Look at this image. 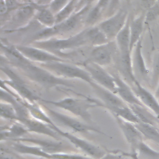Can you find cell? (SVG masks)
Here are the masks:
<instances>
[{"label":"cell","mask_w":159,"mask_h":159,"mask_svg":"<svg viewBox=\"0 0 159 159\" xmlns=\"http://www.w3.org/2000/svg\"><path fill=\"white\" fill-rule=\"evenodd\" d=\"M12 66L20 70L28 78L45 88L50 89L58 86H74L71 81L56 76L40 65L34 64L27 58Z\"/></svg>","instance_id":"obj_1"},{"label":"cell","mask_w":159,"mask_h":159,"mask_svg":"<svg viewBox=\"0 0 159 159\" xmlns=\"http://www.w3.org/2000/svg\"><path fill=\"white\" fill-rule=\"evenodd\" d=\"M87 45H89V43L86 37L84 29L77 34L66 39L52 37L44 40H35L32 43V46L47 50L60 57L64 53V51L75 50Z\"/></svg>","instance_id":"obj_2"},{"label":"cell","mask_w":159,"mask_h":159,"mask_svg":"<svg viewBox=\"0 0 159 159\" xmlns=\"http://www.w3.org/2000/svg\"><path fill=\"white\" fill-rule=\"evenodd\" d=\"M40 101L68 111L89 123L92 122L91 116L88 111L89 109L94 107H104L101 101L91 98H86L85 99L66 98L56 101L42 99Z\"/></svg>","instance_id":"obj_3"},{"label":"cell","mask_w":159,"mask_h":159,"mask_svg":"<svg viewBox=\"0 0 159 159\" xmlns=\"http://www.w3.org/2000/svg\"><path fill=\"white\" fill-rule=\"evenodd\" d=\"M92 6H88L75 12L70 17L61 22L39 32L35 37V41L55 37V35L69 33L76 29L83 23L84 24L85 16Z\"/></svg>","instance_id":"obj_4"},{"label":"cell","mask_w":159,"mask_h":159,"mask_svg":"<svg viewBox=\"0 0 159 159\" xmlns=\"http://www.w3.org/2000/svg\"><path fill=\"white\" fill-rule=\"evenodd\" d=\"M39 65L61 78L82 80L91 86L95 83L89 73L84 68L69 61H51L39 63Z\"/></svg>","instance_id":"obj_5"},{"label":"cell","mask_w":159,"mask_h":159,"mask_svg":"<svg viewBox=\"0 0 159 159\" xmlns=\"http://www.w3.org/2000/svg\"><path fill=\"white\" fill-rule=\"evenodd\" d=\"M1 70L9 78L7 80H1V83L13 89L24 100L30 103L36 104L37 101H41L42 98L32 91L26 84L23 79L11 68L1 64Z\"/></svg>","instance_id":"obj_6"},{"label":"cell","mask_w":159,"mask_h":159,"mask_svg":"<svg viewBox=\"0 0 159 159\" xmlns=\"http://www.w3.org/2000/svg\"><path fill=\"white\" fill-rule=\"evenodd\" d=\"M129 17V15L127 10L120 9L113 15L99 22L97 25L106 35L109 41H112L124 27Z\"/></svg>","instance_id":"obj_7"},{"label":"cell","mask_w":159,"mask_h":159,"mask_svg":"<svg viewBox=\"0 0 159 159\" xmlns=\"http://www.w3.org/2000/svg\"><path fill=\"white\" fill-rule=\"evenodd\" d=\"M43 107L46 111V113L55 124H59L66 126L75 132L86 133L92 131L103 135L104 134L100 130L91 125L84 124V123L81 122V121L77 120L75 118L52 110L46 106H44Z\"/></svg>","instance_id":"obj_8"},{"label":"cell","mask_w":159,"mask_h":159,"mask_svg":"<svg viewBox=\"0 0 159 159\" xmlns=\"http://www.w3.org/2000/svg\"><path fill=\"white\" fill-rule=\"evenodd\" d=\"M49 125L61 137L67 139L76 148L84 152L91 158L94 159H100L106 154V152L101 148L68 132L63 131L53 122Z\"/></svg>","instance_id":"obj_9"},{"label":"cell","mask_w":159,"mask_h":159,"mask_svg":"<svg viewBox=\"0 0 159 159\" xmlns=\"http://www.w3.org/2000/svg\"><path fill=\"white\" fill-rule=\"evenodd\" d=\"M113 43L114 40L106 44L93 47L84 62H92L102 66L109 65L114 60L116 51L118 50L116 43L114 45Z\"/></svg>","instance_id":"obj_10"},{"label":"cell","mask_w":159,"mask_h":159,"mask_svg":"<svg viewBox=\"0 0 159 159\" xmlns=\"http://www.w3.org/2000/svg\"><path fill=\"white\" fill-rule=\"evenodd\" d=\"M81 65L89 73L95 83L114 93H116L114 76L109 73L103 66L92 62H84Z\"/></svg>","instance_id":"obj_11"},{"label":"cell","mask_w":159,"mask_h":159,"mask_svg":"<svg viewBox=\"0 0 159 159\" xmlns=\"http://www.w3.org/2000/svg\"><path fill=\"white\" fill-rule=\"evenodd\" d=\"M17 49L26 58L39 63L51 61H68L57 55L34 46L16 45Z\"/></svg>","instance_id":"obj_12"},{"label":"cell","mask_w":159,"mask_h":159,"mask_svg":"<svg viewBox=\"0 0 159 159\" xmlns=\"http://www.w3.org/2000/svg\"><path fill=\"white\" fill-rule=\"evenodd\" d=\"M112 115L124 135L125 139L130 144L131 149L130 153H136L137 148L139 144L143 141V137L142 133L138 130L134 124L127 121L116 114H112Z\"/></svg>","instance_id":"obj_13"},{"label":"cell","mask_w":159,"mask_h":159,"mask_svg":"<svg viewBox=\"0 0 159 159\" xmlns=\"http://www.w3.org/2000/svg\"><path fill=\"white\" fill-rule=\"evenodd\" d=\"M91 86L94 90L95 93L99 97L100 101L103 103L104 107L108 109L109 111L116 107H122L127 105L117 94L101 86L96 83H94Z\"/></svg>","instance_id":"obj_14"},{"label":"cell","mask_w":159,"mask_h":159,"mask_svg":"<svg viewBox=\"0 0 159 159\" xmlns=\"http://www.w3.org/2000/svg\"><path fill=\"white\" fill-rule=\"evenodd\" d=\"M130 86L142 103L159 119V102L157 97L143 88L138 81Z\"/></svg>","instance_id":"obj_15"},{"label":"cell","mask_w":159,"mask_h":159,"mask_svg":"<svg viewBox=\"0 0 159 159\" xmlns=\"http://www.w3.org/2000/svg\"><path fill=\"white\" fill-rule=\"evenodd\" d=\"M19 122L24 125L29 132L46 135L56 140H59L61 137L48 124L34 117L24 119Z\"/></svg>","instance_id":"obj_16"},{"label":"cell","mask_w":159,"mask_h":159,"mask_svg":"<svg viewBox=\"0 0 159 159\" xmlns=\"http://www.w3.org/2000/svg\"><path fill=\"white\" fill-rule=\"evenodd\" d=\"M130 16L122 30L119 32L115 39V42L119 52V57L122 58H131L130 49Z\"/></svg>","instance_id":"obj_17"},{"label":"cell","mask_w":159,"mask_h":159,"mask_svg":"<svg viewBox=\"0 0 159 159\" xmlns=\"http://www.w3.org/2000/svg\"><path fill=\"white\" fill-rule=\"evenodd\" d=\"M116 83V94L127 104H138L145 107L137 97L131 86L120 76H114Z\"/></svg>","instance_id":"obj_18"},{"label":"cell","mask_w":159,"mask_h":159,"mask_svg":"<svg viewBox=\"0 0 159 159\" xmlns=\"http://www.w3.org/2000/svg\"><path fill=\"white\" fill-rule=\"evenodd\" d=\"M11 140L20 142H29L35 144L36 146L40 147L42 150L50 154L63 153L64 149L65 148L64 147V145L61 142L43 140L32 137H20Z\"/></svg>","instance_id":"obj_19"},{"label":"cell","mask_w":159,"mask_h":159,"mask_svg":"<svg viewBox=\"0 0 159 159\" xmlns=\"http://www.w3.org/2000/svg\"><path fill=\"white\" fill-rule=\"evenodd\" d=\"M145 20V14H142L136 17L130 19V49L131 53L136 43L141 39Z\"/></svg>","instance_id":"obj_20"},{"label":"cell","mask_w":159,"mask_h":159,"mask_svg":"<svg viewBox=\"0 0 159 159\" xmlns=\"http://www.w3.org/2000/svg\"><path fill=\"white\" fill-rule=\"evenodd\" d=\"M142 38L139 40L134 47L132 53V62L134 71H136L140 75L147 76L148 73V70L146 66L144 59L142 53Z\"/></svg>","instance_id":"obj_21"},{"label":"cell","mask_w":159,"mask_h":159,"mask_svg":"<svg viewBox=\"0 0 159 159\" xmlns=\"http://www.w3.org/2000/svg\"><path fill=\"white\" fill-rule=\"evenodd\" d=\"M35 4V3H34ZM35 19L42 25L50 28L56 24L55 14L50 9L48 6H38L35 4Z\"/></svg>","instance_id":"obj_22"},{"label":"cell","mask_w":159,"mask_h":159,"mask_svg":"<svg viewBox=\"0 0 159 159\" xmlns=\"http://www.w3.org/2000/svg\"><path fill=\"white\" fill-rule=\"evenodd\" d=\"M84 30L89 46H98L111 42L97 25L88 27Z\"/></svg>","instance_id":"obj_23"},{"label":"cell","mask_w":159,"mask_h":159,"mask_svg":"<svg viewBox=\"0 0 159 159\" xmlns=\"http://www.w3.org/2000/svg\"><path fill=\"white\" fill-rule=\"evenodd\" d=\"M140 121L156 126L159 124V119L148 109L138 104H127Z\"/></svg>","instance_id":"obj_24"},{"label":"cell","mask_w":159,"mask_h":159,"mask_svg":"<svg viewBox=\"0 0 159 159\" xmlns=\"http://www.w3.org/2000/svg\"><path fill=\"white\" fill-rule=\"evenodd\" d=\"M134 125L142 133L144 138L159 145V129L155 125L141 121L134 124Z\"/></svg>","instance_id":"obj_25"},{"label":"cell","mask_w":159,"mask_h":159,"mask_svg":"<svg viewBox=\"0 0 159 159\" xmlns=\"http://www.w3.org/2000/svg\"><path fill=\"white\" fill-rule=\"evenodd\" d=\"M36 7L34 3L20 7L14 15L13 20L18 23H24L30 20L36 13Z\"/></svg>","instance_id":"obj_26"},{"label":"cell","mask_w":159,"mask_h":159,"mask_svg":"<svg viewBox=\"0 0 159 159\" xmlns=\"http://www.w3.org/2000/svg\"><path fill=\"white\" fill-rule=\"evenodd\" d=\"M6 129L5 131L1 130V140L4 139H9L10 140L18 139L22 137L24 135L29 132L25 127L20 123L14 124L9 127L6 128Z\"/></svg>","instance_id":"obj_27"},{"label":"cell","mask_w":159,"mask_h":159,"mask_svg":"<svg viewBox=\"0 0 159 159\" xmlns=\"http://www.w3.org/2000/svg\"><path fill=\"white\" fill-rule=\"evenodd\" d=\"M136 155L139 159H159V152L152 149L143 141L139 144Z\"/></svg>","instance_id":"obj_28"},{"label":"cell","mask_w":159,"mask_h":159,"mask_svg":"<svg viewBox=\"0 0 159 159\" xmlns=\"http://www.w3.org/2000/svg\"><path fill=\"white\" fill-rule=\"evenodd\" d=\"M110 111L112 114H116L122 119L133 124H137L140 122L128 105L122 107L114 108Z\"/></svg>","instance_id":"obj_29"},{"label":"cell","mask_w":159,"mask_h":159,"mask_svg":"<svg viewBox=\"0 0 159 159\" xmlns=\"http://www.w3.org/2000/svg\"><path fill=\"white\" fill-rule=\"evenodd\" d=\"M103 13L104 11L98 6H93L85 16L84 24L89 27L95 25L101 19Z\"/></svg>","instance_id":"obj_30"},{"label":"cell","mask_w":159,"mask_h":159,"mask_svg":"<svg viewBox=\"0 0 159 159\" xmlns=\"http://www.w3.org/2000/svg\"><path fill=\"white\" fill-rule=\"evenodd\" d=\"M76 4L72 1H70L69 3L59 12L55 14L56 24L61 22L70 17L75 12Z\"/></svg>","instance_id":"obj_31"},{"label":"cell","mask_w":159,"mask_h":159,"mask_svg":"<svg viewBox=\"0 0 159 159\" xmlns=\"http://www.w3.org/2000/svg\"><path fill=\"white\" fill-rule=\"evenodd\" d=\"M0 111L1 117L11 120L17 121V116L16 111L11 104L6 102H1Z\"/></svg>","instance_id":"obj_32"},{"label":"cell","mask_w":159,"mask_h":159,"mask_svg":"<svg viewBox=\"0 0 159 159\" xmlns=\"http://www.w3.org/2000/svg\"><path fill=\"white\" fill-rule=\"evenodd\" d=\"M70 1L71 0H53L48 5V7L56 14L62 10Z\"/></svg>","instance_id":"obj_33"},{"label":"cell","mask_w":159,"mask_h":159,"mask_svg":"<svg viewBox=\"0 0 159 159\" xmlns=\"http://www.w3.org/2000/svg\"><path fill=\"white\" fill-rule=\"evenodd\" d=\"M51 159H94V158L86 157L80 155H76V154L59 153L52 154Z\"/></svg>","instance_id":"obj_34"},{"label":"cell","mask_w":159,"mask_h":159,"mask_svg":"<svg viewBox=\"0 0 159 159\" xmlns=\"http://www.w3.org/2000/svg\"><path fill=\"white\" fill-rule=\"evenodd\" d=\"M153 83L155 85L159 82V55L155 60L153 66Z\"/></svg>","instance_id":"obj_35"},{"label":"cell","mask_w":159,"mask_h":159,"mask_svg":"<svg viewBox=\"0 0 159 159\" xmlns=\"http://www.w3.org/2000/svg\"><path fill=\"white\" fill-rule=\"evenodd\" d=\"M94 1L95 0H78L76 5L75 12L79 11L84 7L92 6Z\"/></svg>","instance_id":"obj_36"},{"label":"cell","mask_w":159,"mask_h":159,"mask_svg":"<svg viewBox=\"0 0 159 159\" xmlns=\"http://www.w3.org/2000/svg\"><path fill=\"white\" fill-rule=\"evenodd\" d=\"M124 154L122 153H114L110 152L106 153L100 159H124L123 158Z\"/></svg>","instance_id":"obj_37"},{"label":"cell","mask_w":159,"mask_h":159,"mask_svg":"<svg viewBox=\"0 0 159 159\" xmlns=\"http://www.w3.org/2000/svg\"><path fill=\"white\" fill-rule=\"evenodd\" d=\"M112 0H98L96 5L101 8L104 12L107 10Z\"/></svg>","instance_id":"obj_38"},{"label":"cell","mask_w":159,"mask_h":159,"mask_svg":"<svg viewBox=\"0 0 159 159\" xmlns=\"http://www.w3.org/2000/svg\"><path fill=\"white\" fill-rule=\"evenodd\" d=\"M8 6L6 2V0H1L0 2V14L1 16H3L7 13L8 11Z\"/></svg>","instance_id":"obj_39"},{"label":"cell","mask_w":159,"mask_h":159,"mask_svg":"<svg viewBox=\"0 0 159 159\" xmlns=\"http://www.w3.org/2000/svg\"><path fill=\"white\" fill-rule=\"evenodd\" d=\"M53 0H37L35 2L38 6H48Z\"/></svg>","instance_id":"obj_40"},{"label":"cell","mask_w":159,"mask_h":159,"mask_svg":"<svg viewBox=\"0 0 159 159\" xmlns=\"http://www.w3.org/2000/svg\"><path fill=\"white\" fill-rule=\"evenodd\" d=\"M1 159H16V158H14L11 157H9V156H7V155H4L3 154H1Z\"/></svg>","instance_id":"obj_41"},{"label":"cell","mask_w":159,"mask_h":159,"mask_svg":"<svg viewBox=\"0 0 159 159\" xmlns=\"http://www.w3.org/2000/svg\"><path fill=\"white\" fill-rule=\"evenodd\" d=\"M155 96L157 97V98H159V82H158V86H157V88Z\"/></svg>","instance_id":"obj_42"},{"label":"cell","mask_w":159,"mask_h":159,"mask_svg":"<svg viewBox=\"0 0 159 159\" xmlns=\"http://www.w3.org/2000/svg\"><path fill=\"white\" fill-rule=\"evenodd\" d=\"M132 159H139L138 158H137V155H134L133 157H132Z\"/></svg>","instance_id":"obj_43"},{"label":"cell","mask_w":159,"mask_h":159,"mask_svg":"<svg viewBox=\"0 0 159 159\" xmlns=\"http://www.w3.org/2000/svg\"><path fill=\"white\" fill-rule=\"evenodd\" d=\"M29 1H30V2H32L33 3H35V2H36V1H37V0H29Z\"/></svg>","instance_id":"obj_44"}]
</instances>
